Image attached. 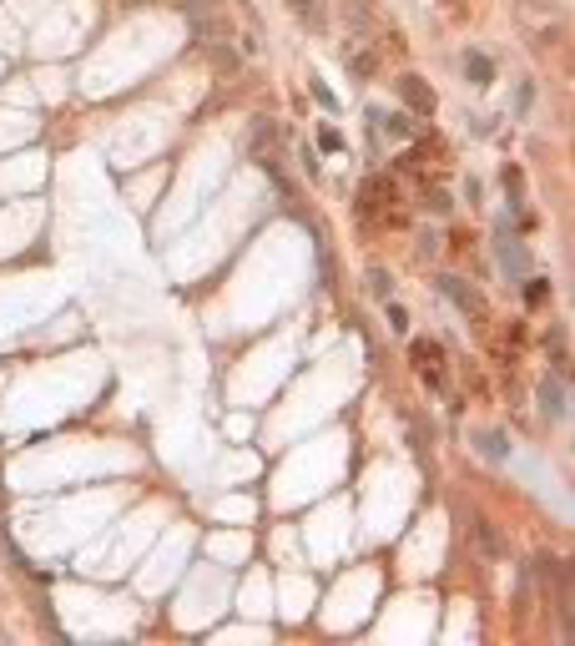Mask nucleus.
I'll use <instances>...</instances> for the list:
<instances>
[{
    "instance_id": "f257e3e1",
    "label": "nucleus",
    "mask_w": 575,
    "mask_h": 646,
    "mask_svg": "<svg viewBox=\"0 0 575 646\" xmlns=\"http://www.w3.org/2000/svg\"><path fill=\"white\" fill-rule=\"evenodd\" d=\"M404 96H409V101L419 106V112H429V106H434V96L419 86V76H404Z\"/></svg>"
},
{
    "instance_id": "f03ea898",
    "label": "nucleus",
    "mask_w": 575,
    "mask_h": 646,
    "mask_svg": "<svg viewBox=\"0 0 575 646\" xmlns=\"http://www.w3.org/2000/svg\"><path fill=\"white\" fill-rule=\"evenodd\" d=\"M464 66H470V76H475V81H489V61H484L480 51H470V56H464Z\"/></svg>"
},
{
    "instance_id": "7ed1b4c3",
    "label": "nucleus",
    "mask_w": 575,
    "mask_h": 646,
    "mask_svg": "<svg viewBox=\"0 0 575 646\" xmlns=\"http://www.w3.org/2000/svg\"><path fill=\"white\" fill-rule=\"evenodd\" d=\"M480 546H489L495 555H505V541L495 535V525H484V520H480Z\"/></svg>"
},
{
    "instance_id": "20e7f679",
    "label": "nucleus",
    "mask_w": 575,
    "mask_h": 646,
    "mask_svg": "<svg viewBox=\"0 0 575 646\" xmlns=\"http://www.w3.org/2000/svg\"><path fill=\"white\" fill-rule=\"evenodd\" d=\"M545 409H550V414H560V409H565L560 404V384H545Z\"/></svg>"
},
{
    "instance_id": "39448f33",
    "label": "nucleus",
    "mask_w": 575,
    "mask_h": 646,
    "mask_svg": "<svg viewBox=\"0 0 575 646\" xmlns=\"http://www.w3.org/2000/svg\"><path fill=\"white\" fill-rule=\"evenodd\" d=\"M369 288H374L378 298H389V273H374V278H369Z\"/></svg>"
}]
</instances>
